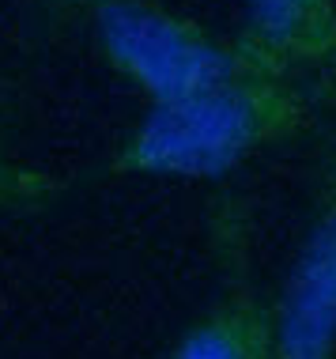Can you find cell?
<instances>
[{"instance_id":"cell-1","label":"cell","mask_w":336,"mask_h":359,"mask_svg":"<svg viewBox=\"0 0 336 359\" xmlns=\"http://www.w3.org/2000/svg\"><path fill=\"white\" fill-rule=\"evenodd\" d=\"M295 121V106L272 83L234 80L155 102L125 144L118 170L155 178H223L253 151L280 140Z\"/></svg>"},{"instance_id":"cell-2","label":"cell","mask_w":336,"mask_h":359,"mask_svg":"<svg viewBox=\"0 0 336 359\" xmlns=\"http://www.w3.org/2000/svg\"><path fill=\"white\" fill-rule=\"evenodd\" d=\"M99 34L110 61L155 102L186 99L238 76L234 57L216 38L151 4L106 0Z\"/></svg>"},{"instance_id":"cell-3","label":"cell","mask_w":336,"mask_h":359,"mask_svg":"<svg viewBox=\"0 0 336 359\" xmlns=\"http://www.w3.org/2000/svg\"><path fill=\"white\" fill-rule=\"evenodd\" d=\"M276 359H336V186L295 250L272 303Z\"/></svg>"},{"instance_id":"cell-4","label":"cell","mask_w":336,"mask_h":359,"mask_svg":"<svg viewBox=\"0 0 336 359\" xmlns=\"http://www.w3.org/2000/svg\"><path fill=\"white\" fill-rule=\"evenodd\" d=\"M170 359H276L272 310L253 295H230L181 337Z\"/></svg>"},{"instance_id":"cell-5","label":"cell","mask_w":336,"mask_h":359,"mask_svg":"<svg viewBox=\"0 0 336 359\" xmlns=\"http://www.w3.org/2000/svg\"><path fill=\"white\" fill-rule=\"evenodd\" d=\"M246 12L268 50L314 53L332 38L329 0H246Z\"/></svg>"}]
</instances>
